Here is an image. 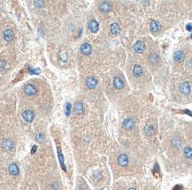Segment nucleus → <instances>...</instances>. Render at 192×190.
Listing matches in <instances>:
<instances>
[{
    "instance_id": "nucleus-1",
    "label": "nucleus",
    "mask_w": 192,
    "mask_h": 190,
    "mask_svg": "<svg viewBox=\"0 0 192 190\" xmlns=\"http://www.w3.org/2000/svg\"><path fill=\"white\" fill-rule=\"evenodd\" d=\"M117 161H118V164H119L120 166L125 167V166H127L128 164V156L125 155V154H120V155L118 157Z\"/></svg>"
},
{
    "instance_id": "nucleus-2",
    "label": "nucleus",
    "mask_w": 192,
    "mask_h": 190,
    "mask_svg": "<svg viewBox=\"0 0 192 190\" xmlns=\"http://www.w3.org/2000/svg\"><path fill=\"white\" fill-rule=\"evenodd\" d=\"M24 92L26 93L27 95L31 96V95H34L37 92V89H36V87L35 85L29 84V85H27L24 87Z\"/></svg>"
},
{
    "instance_id": "nucleus-3",
    "label": "nucleus",
    "mask_w": 192,
    "mask_h": 190,
    "mask_svg": "<svg viewBox=\"0 0 192 190\" xmlns=\"http://www.w3.org/2000/svg\"><path fill=\"white\" fill-rule=\"evenodd\" d=\"M134 49L136 53H143L145 49V44L141 41H136L134 45Z\"/></svg>"
},
{
    "instance_id": "nucleus-4",
    "label": "nucleus",
    "mask_w": 192,
    "mask_h": 190,
    "mask_svg": "<svg viewBox=\"0 0 192 190\" xmlns=\"http://www.w3.org/2000/svg\"><path fill=\"white\" fill-rule=\"evenodd\" d=\"M122 126H123V128H124L125 129L130 130V129H132V128H134V126H135V122H134L131 118H127V119H125L124 121H123Z\"/></svg>"
},
{
    "instance_id": "nucleus-5",
    "label": "nucleus",
    "mask_w": 192,
    "mask_h": 190,
    "mask_svg": "<svg viewBox=\"0 0 192 190\" xmlns=\"http://www.w3.org/2000/svg\"><path fill=\"white\" fill-rule=\"evenodd\" d=\"M180 92L182 93L183 94H189L190 93V85H189V83L185 81V82H182L180 85Z\"/></svg>"
},
{
    "instance_id": "nucleus-6",
    "label": "nucleus",
    "mask_w": 192,
    "mask_h": 190,
    "mask_svg": "<svg viewBox=\"0 0 192 190\" xmlns=\"http://www.w3.org/2000/svg\"><path fill=\"white\" fill-rule=\"evenodd\" d=\"M22 117L27 122H31L34 119V113L30 110H26L22 114Z\"/></svg>"
},
{
    "instance_id": "nucleus-7",
    "label": "nucleus",
    "mask_w": 192,
    "mask_h": 190,
    "mask_svg": "<svg viewBox=\"0 0 192 190\" xmlns=\"http://www.w3.org/2000/svg\"><path fill=\"white\" fill-rule=\"evenodd\" d=\"M143 67L139 64H135L134 65V68H133V74L136 77V78H139L143 75Z\"/></svg>"
},
{
    "instance_id": "nucleus-8",
    "label": "nucleus",
    "mask_w": 192,
    "mask_h": 190,
    "mask_svg": "<svg viewBox=\"0 0 192 190\" xmlns=\"http://www.w3.org/2000/svg\"><path fill=\"white\" fill-rule=\"evenodd\" d=\"M13 147V142L10 139H4L2 142V148L5 151H9Z\"/></svg>"
},
{
    "instance_id": "nucleus-9",
    "label": "nucleus",
    "mask_w": 192,
    "mask_h": 190,
    "mask_svg": "<svg viewBox=\"0 0 192 190\" xmlns=\"http://www.w3.org/2000/svg\"><path fill=\"white\" fill-rule=\"evenodd\" d=\"M97 84H98V81L94 77H89L86 79V85H87V86L89 87L90 89L95 88L96 85H97Z\"/></svg>"
},
{
    "instance_id": "nucleus-10",
    "label": "nucleus",
    "mask_w": 192,
    "mask_h": 190,
    "mask_svg": "<svg viewBox=\"0 0 192 190\" xmlns=\"http://www.w3.org/2000/svg\"><path fill=\"white\" fill-rule=\"evenodd\" d=\"M81 50L82 54L88 55L91 53L92 49H91V46L89 44V43H83V44L81 46Z\"/></svg>"
},
{
    "instance_id": "nucleus-11",
    "label": "nucleus",
    "mask_w": 192,
    "mask_h": 190,
    "mask_svg": "<svg viewBox=\"0 0 192 190\" xmlns=\"http://www.w3.org/2000/svg\"><path fill=\"white\" fill-rule=\"evenodd\" d=\"M172 146L174 148V149H180L182 147V140L179 137H175L172 139Z\"/></svg>"
},
{
    "instance_id": "nucleus-12",
    "label": "nucleus",
    "mask_w": 192,
    "mask_h": 190,
    "mask_svg": "<svg viewBox=\"0 0 192 190\" xmlns=\"http://www.w3.org/2000/svg\"><path fill=\"white\" fill-rule=\"evenodd\" d=\"M174 60L178 63H182L184 60V53L182 50H178L174 55Z\"/></svg>"
},
{
    "instance_id": "nucleus-13",
    "label": "nucleus",
    "mask_w": 192,
    "mask_h": 190,
    "mask_svg": "<svg viewBox=\"0 0 192 190\" xmlns=\"http://www.w3.org/2000/svg\"><path fill=\"white\" fill-rule=\"evenodd\" d=\"M113 85L117 89H122L123 87H124V82H123V80L120 78L116 77L113 79Z\"/></svg>"
},
{
    "instance_id": "nucleus-14",
    "label": "nucleus",
    "mask_w": 192,
    "mask_h": 190,
    "mask_svg": "<svg viewBox=\"0 0 192 190\" xmlns=\"http://www.w3.org/2000/svg\"><path fill=\"white\" fill-rule=\"evenodd\" d=\"M13 38H14V34H13L11 29H7L4 32V39L6 41H11L13 40Z\"/></svg>"
},
{
    "instance_id": "nucleus-15",
    "label": "nucleus",
    "mask_w": 192,
    "mask_h": 190,
    "mask_svg": "<svg viewBox=\"0 0 192 190\" xmlns=\"http://www.w3.org/2000/svg\"><path fill=\"white\" fill-rule=\"evenodd\" d=\"M74 111L78 114H81L82 113H83V111H84L83 104H82L81 101H76L75 102V104H74Z\"/></svg>"
},
{
    "instance_id": "nucleus-16",
    "label": "nucleus",
    "mask_w": 192,
    "mask_h": 190,
    "mask_svg": "<svg viewBox=\"0 0 192 190\" xmlns=\"http://www.w3.org/2000/svg\"><path fill=\"white\" fill-rule=\"evenodd\" d=\"M111 8H112V5L110 4V2H103L99 5V9L103 12H108L111 10Z\"/></svg>"
},
{
    "instance_id": "nucleus-17",
    "label": "nucleus",
    "mask_w": 192,
    "mask_h": 190,
    "mask_svg": "<svg viewBox=\"0 0 192 190\" xmlns=\"http://www.w3.org/2000/svg\"><path fill=\"white\" fill-rule=\"evenodd\" d=\"M89 28L90 29V31L92 33H97L98 30V23L94 20H91L89 23Z\"/></svg>"
},
{
    "instance_id": "nucleus-18",
    "label": "nucleus",
    "mask_w": 192,
    "mask_h": 190,
    "mask_svg": "<svg viewBox=\"0 0 192 190\" xmlns=\"http://www.w3.org/2000/svg\"><path fill=\"white\" fill-rule=\"evenodd\" d=\"M150 30H152V32H158V31H159V29H160V24L158 22V21H156V20H153V21H152L150 22Z\"/></svg>"
},
{
    "instance_id": "nucleus-19",
    "label": "nucleus",
    "mask_w": 192,
    "mask_h": 190,
    "mask_svg": "<svg viewBox=\"0 0 192 190\" xmlns=\"http://www.w3.org/2000/svg\"><path fill=\"white\" fill-rule=\"evenodd\" d=\"M9 172L12 175H18L19 173V167L16 164H12L9 166Z\"/></svg>"
},
{
    "instance_id": "nucleus-20",
    "label": "nucleus",
    "mask_w": 192,
    "mask_h": 190,
    "mask_svg": "<svg viewBox=\"0 0 192 190\" xmlns=\"http://www.w3.org/2000/svg\"><path fill=\"white\" fill-rule=\"evenodd\" d=\"M149 60H150V63L152 64H156L159 62V56L157 55V54H152L149 57Z\"/></svg>"
},
{
    "instance_id": "nucleus-21",
    "label": "nucleus",
    "mask_w": 192,
    "mask_h": 190,
    "mask_svg": "<svg viewBox=\"0 0 192 190\" xmlns=\"http://www.w3.org/2000/svg\"><path fill=\"white\" fill-rule=\"evenodd\" d=\"M120 26L117 24V23H113L112 25H111V33L113 34H118L119 33H120Z\"/></svg>"
},
{
    "instance_id": "nucleus-22",
    "label": "nucleus",
    "mask_w": 192,
    "mask_h": 190,
    "mask_svg": "<svg viewBox=\"0 0 192 190\" xmlns=\"http://www.w3.org/2000/svg\"><path fill=\"white\" fill-rule=\"evenodd\" d=\"M183 154L187 158H192V149L190 147H186L184 149Z\"/></svg>"
},
{
    "instance_id": "nucleus-23",
    "label": "nucleus",
    "mask_w": 192,
    "mask_h": 190,
    "mask_svg": "<svg viewBox=\"0 0 192 190\" xmlns=\"http://www.w3.org/2000/svg\"><path fill=\"white\" fill-rule=\"evenodd\" d=\"M145 134L147 135V136H152V135H153V133H154V129H153V128L152 127V126H149V127H147V128H145Z\"/></svg>"
},
{
    "instance_id": "nucleus-24",
    "label": "nucleus",
    "mask_w": 192,
    "mask_h": 190,
    "mask_svg": "<svg viewBox=\"0 0 192 190\" xmlns=\"http://www.w3.org/2000/svg\"><path fill=\"white\" fill-rule=\"evenodd\" d=\"M69 111H70V104H67V106H66V115H69Z\"/></svg>"
},
{
    "instance_id": "nucleus-25",
    "label": "nucleus",
    "mask_w": 192,
    "mask_h": 190,
    "mask_svg": "<svg viewBox=\"0 0 192 190\" xmlns=\"http://www.w3.org/2000/svg\"><path fill=\"white\" fill-rule=\"evenodd\" d=\"M182 188L180 186H177V187H175L173 190H182Z\"/></svg>"
},
{
    "instance_id": "nucleus-26",
    "label": "nucleus",
    "mask_w": 192,
    "mask_h": 190,
    "mask_svg": "<svg viewBox=\"0 0 192 190\" xmlns=\"http://www.w3.org/2000/svg\"><path fill=\"white\" fill-rule=\"evenodd\" d=\"M187 29H188L189 31H191L192 30V26L191 25H188L187 26Z\"/></svg>"
},
{
    "instance_id": "nucleus-27",
    "label": "nucleus",
    "mask_w": 192,
    "mask_h": 190,
    "mask_svg": "<svg viewBox=\"0 0 192 190\" xmlns=\"http://www.w3.org/2000/svg\"><path fill=\"white\" fill-rule=\"evenodd\" d=\"M1 71H4V61H1Z\"/></svg>"
},
{
    "instance_id": "nucleus-28",
    "label": "nucleus",
    "mask_w": 192,
    "mask_h": 190,
    "mask_svg": "<svg viewBox=\"0 0 192 190\" xmlns=\"http://www.w3.org/2000/svg\"><path fill=\"white\" fill-rule=\"evenodd\" d=\"M128 190H136L135 188H133V187H131V188H128Z\"/></svg>"
},
{
    "instance_id": "nucleus-29",
    "label": "nucleus",
    "mask_w": 192,
    "mask_h": 190,
    "mask_svg": "<svg viewBox=\"0 0 192 190\" xmlns=\"http://www.w3.org/2000/svg\"><path fill=\"white\" fill-rule=\"evenodd\" d=\"M191 38H192V34H191Z\"/></svg>"
}]
</instances>
